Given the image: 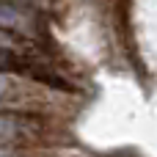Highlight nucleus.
Masks as SVG:
<instances>
[{
  "label": "nucleus",
  "instance_id": "f257e3e1",
  "mask_svg": "<svg viewBox=\"0 0 157 157\" xmlns=\"http://www.w3.org/2000/svg\"><path fill=\"white\" fill-rule=\"evenodd\" d=\"M33 132V124H28V119L22 116H0V146H8L22 141L25 135Z\"/></svg>",
  "mask_w": 157,
  "mask_h": 157
},
{
  "label": "nucleus",
  "instance_id": "f03ea898",
  "mask_svg": "<svg viewBox=\"0 0 157 157\" xmlns=\"http://www.w3.org/2000/svg\"><path fill=\"white\" fill-rule=\"evenodd\" d=\"M0 28L3 30H19L28 28V17L22 14V8H17L8 0H0Z\"/></svg>",
  "mask_w": 157,
  "mask_h": 157
},
{
  "label": "nucleus",
  "instance_id": "7ed1b4c3",
  "mask_svg": "<svg viewBox=\"0 0 157 157\" xmlns=\"http://www.w3.org/2000/svg\"><path fill=\"white\" fill-rule=\"evenodd\" d=\"M11 47H14V39H11V33L0 28V50H11Z\"/></svg>",
  "mask_w": 157,
  "mask_h": 157
},
{
  "label": "nucleus",
  "instance_id": "20e7f679",
  "mask_svg": "<svg viewBox=\"0 0 157 157\" xmlns=\"http://www.w3.org/2000/svg\"><path fill=\"white\" fill-rule=\"evenodd\" d=\"M0 157H19V155H17V152H11V149L6 146V149H0Z\"/></svg>",
  "mask_w": 157,
  "mask_h": 157
}]
</instances>
